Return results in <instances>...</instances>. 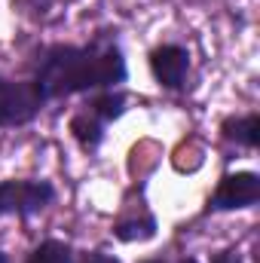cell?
<instances>
[{"label": "cell", "mask_w": 260, "mask_h": 263, "mask_svg": "<svg viewBox=\"0 0 260 263\" xmlns=\"http://www.w3.org/2000/svg\"><path fill=\"white\" fill-rule=\"evenodd\" d=\"M89 114H95L104 126L117 123L126 110H129V92L126 89H101V92H89L80 101Z\"/></svg>", "instance_id": "9c48e42d"}, {"label": "cell", "mask_w": 260, "mask_h": 263, "mask_svg": "<svg viewBox=\"0 0 260 263\" xmlns=\"http://www.w3.org/2000/svg\"><path fill=\"white\" fill-rule=\"evenodd\" d=\"M208 263H245V254L236 248V245H227V248H220V251H214Z\"/></svg>", "instance_id": "7c38bea8"}, {"label": "cell", "mask_w": 260, "mask_h": 263, "mask_svg": "<svg viewBox=\"0 0 260 263\" xmlns=\"http://www.w3.org/2000/svg\"><path fill=\"white\" fill-rule=\"evenodd\" d=\"M220 138L227 144H236L242 150H257L260 147V114L248 110V114H230L220 120Z\"/></svg>", "instance_id": "ba28073f"}, {"label": "cell", "mask_w": 260, "mask_h": 263, "mask_svg": "<svg viewBox=\"0 0 260 263\" xmlns=\"http://www.w3.org/2000/svg\"><path fill=\"white\" fill-rule=\"evenodd\" d=\"M156 233H159V217L147 202V184L135 181L120 199V208L110 220V236L123 245H141L156 239Z\"/></svg>", "instance_id": "7a4b0ae2"}, {"label": "cell", "mask_w": 260, "mask_h": 263, "mask_svg": "<svg viewBox=\"0 0 260 263\" xmlns=\"http://www.w3.org/2000/svg\"><path fill=\"white\" fill-rule=\"evenodd\" d=\"M67 135L86 156H95L101 150V144L107 141V126L95 114H89L83 104H77L73 114L67 117Z\"/></svg>", "instance_id": "52a82bcc"}, {"label": "cell", "mask_w": 260, "mask_h": 263, "mask_svg": "<svg viewBox=\"0 0 260 263\" xmlns=\"http://www.w3.org/2000/svg\"><path fill=\"white\" fill-rule=\"evenodd\" d=\"M46 107H49V98L31 77L15 80L0 73V129L31 126Z\"/></svg>", "instance_id": "3957f363"}, {"label": "cell", "mask_w": 260, "mask_h": 263, "mask_svg": "<svg viewBox=\"0 0 260 263\" xmlns=\"http://www.w3.org/2000/svg\"><path fill=\"white\" fill-rule=\"evenodd\" d=\"M193 55L184 43H159L147 52V70L162 92H184L190 80Z\"/></svg>", "instance_id": "8992f818"}, {"label": "cell", "mask_w": 260, "mask_h": 263, "mask_svg": "<svg viewBox=\"0 0 260 263\" xmlns=\"http://www.w3.org/2000/svg\"><path fill=\"white\" fill-rule=\"evenodd\" d=\"M73 260H77V251L65 239H43L25 257V263H73Z\"/></svg>", "instance_id": "30bf717a"}, {"label": "cell", "mask_w": 260, "mask_h": 263, "mask_svg": "<svg viewBox=\"0 0 260 263\" xmlns=\"http://www.w3.org/2000/svg\"><path fill=\"white\" fill-rule=\"evenodd\" d=\"M59 196L55 184L46 178H3L0 181V217L31 220L43 214Z\"/></svg>", "instance_id": "277c9868"}, {"label": "cell", "mask_w": 260, "mask_h": 263, "mask_svg": "<svg viewBox=\"0 0 260 263\" xmlns=\"http://www.w3.org/2000/svg\"><path fill=\"white\" fill-rule=\"evenodd\" d=\"M28 70L49 104L129 83V62L117 28H104L86 43H46L34 52Z\"/></svg>", "instance_id": "6da1fadb"}, {"label": "cell", "mask_w": 260, "mask_h": 263, "mask_svg": "<svg viewBox=\"0 0 260 263\" xmlns=\"http://www.w3.org/2000/svg\"><path fill=\"white\" fill-rule=\"evenodd\" d=\"M172 263H202L199 257H181V260H172Z\"/></svg>", "instance_id": "5bb4252c"}, {"label": "cell", "mask_w": 260, "mask_h": 263, "mask_svg": "<svg viewBox=\"0 0 260 263\" xmlns=\"http://www.w3.org/2000/svg\"><path fill=\"white\" fill-rule=\"evenodd\" d=\"M141 263H172V260H165V257H147V260H141Z\"/></svg>", "instance_id": "4fadbf2b"}, {"label": "cell", "mask_w": 260, "mask_h": 263, "mask_svg": "<svg viewBox=\"0 0 260 263\" xmlns=\"http://www.w3.org/2000/svg\"><path fill=\"white\" fill-rule=\"evenodd\" d=\"M254 205H260V175L251 168H239L220 175L217 187L205 202V214H233L248 211Z\"/></svg>", "instance_id": "5b68a950"}, {"label": "cell", "mask_w": 260, "mask_h": 263, "mask_svg": "<svg viewBox=\"0 0 260 263\" xmlns=\"http://www.w3.org/2000/svg\"><path fill=\"white\" fill-rule=\"evenodd\" d=\"M0 263H12V260H9V254H6V251H0Z\"/></svg>", "instance_id": "9a60e30c"}, {"label": "cell", "mask_w": 260, "mask_h": 263, "mask_svg": "<svg viewBox=\"0 0 260 263\" xmlns=\"http://www.w3.org/2000/svg\"><path fill=\"white\" fill-rule=\"evenodd\" d=\"M73 263H123L117 254L104 251V248H89V251H80Z\"/></svg>", "instance_id": "8fae6325"}]
</instances>
